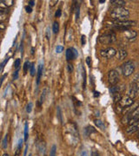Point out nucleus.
Returning a JSON list of instances; mask_svg holds the SVG:
<instances>
[{"label": "nucleus", "mask_w": 139, "mask_h": 156, "mask_svg": "<svg viewBox=\"0 0 139 156\" xmlns=\"http://www.w3.org/2000/svg\"><path fill=\"white\" fill-rule=\"evenodd\" d=\"M47 94H48V88H45L44 90H43V93L41 94V97H40V104H43V102H44V100H45L46 96H47Z\"/></svg>", "instance_id": "nucleus-18"}, {"label": "nucleus", "mask_w": 139, "mask_h": 156, "mask_svg": "<svg viewBox=\"0 0 139 156\" xmlns=\"http://www.w3.org/2000/svg\"><path fill=\"white\" fill-rule=\"evenodd\" d=\"M135 70V64L132 61H127L122 66V72L124 76H130Z\"/></svg>", "instance_id": "nucleus-6"}, {"label": "nucleus", "mask_w": 139, "mask_h": 156, "mask_svg": "<svg viewBox=\"0 0 139 156\" xmlns=\"http://www.w3.org/2000/svg\"><path fill=\"white\" fill-rule=\"evenodd\" d=\"M47 38L50 39V29L47 30Z\"/></svg>", "instance_id": "nucleus-44"}, {"label": "nucleus", "mask_w": 139, "mask_h": 156, "mask_svg": "<svg viewBox=\"0 0 139 156\" xmlns=\"http://www.w3.org/2000/svg\"><path fill=\"white\" fill-rule=\"evenodd\" d=\"M57 117L59 119V121L61 123H63V117H62V113H61V109L59 107H57Z\"/></svg>", "instance_id": "nucleus-24"}, {"label": "nucleus", "mask_w": 139, "mask_h": 156, "mask_svg": "<svg viewBox=\"0 0 139 156\" xmlns=\"http://www.w3.org/2000/svg\"><path fill=\"white\" fill-rule=\"evenodd\" d=\"M28 131H29V126H28V123L25 122V124H24V141H27L28 140Z\"/></svg>", "instance_id": "nucleus-21"}, {"label": "nucleus", "mask_w": 139, "mask_h": 156, "mask_svg": "<svg viewBox=\"0 0 139 156\" xmlns=\"http://www.w3.org/2000/svg\"><path fill=\"white\" fill-rule=\"evenodd\" d=\"M110 3L113 5H116V7H124L126 4V2L124 0H112V1H110Z\"/></svg>", "instance_id": "nucleus-14"}, {"label": "nucleus", "mask_w": 139, "mask_h": 156, "mask_svg": "<svg viewBox=\"0 0 139 156\" xmlns=\"http://www.w3.org/2000/svg\"><path fill=\"white\" fill-rule=\"evenodd\" d=\"M122 32H123L124 37L126 39V40L130 41V42L134 41L136 39V37H137V31H135V30H130V29L125 30Z\"/></svg>", "instance_id": "nucleus-9"}, {"label": "nucleus", "mask_w": 139, "mask_h": 156, "mask_svg": "<svg viewBox=\"0 0 139 156\" xmlns=\"http://www.w3.org/2000/svg\"><path fill=\"white\" fill-rule=\"evenodd\" d=\"M100 4H103V3H105V0H101V1H99Z\"/></svg>", "instance_id": "nucleus-47"}, {"label": "nucleus", "mask_w": 139, "mask_h": 156, "mask_svg": "<svg viewBox=\"0 0 139 156\" xmlns=\"http://www.w3.org/2000/svg\"><path fill=\"white\" fill-rule=\"evenodd\" d=\"M22 144H23V140L20 139V140L18 141V150H17V153H18V151L20 150V148L22 147Z\"/></svg>", "instance_id": "nucleus-33"}, {"label": "nucleus", "mask_w": 139, "mask_h": 156, "mask_svg": "<svg viewBox=\"0 0 139 156\" xmlns=\"http://www.w3.org/2000/svg\"><path fill=\"white\" fill-rule=\"evenodd\" d=\"M63 47L62 45H57L56 47V52L57 53H61L63 52Z\"/></svg>", "instance_id": "nucleus-29"}, {"label": "nucleus", "mask_w": 139, "mask_h": 156, "mask_svg": "<svg viewBox=\"0 0 139 156\" xmlns=\"http://www.w3.org/2000/svg\"><path fill=\"white\" fill-rule=\"evenodd\" d=\"M81 155L82 156H87V153H86V151H83V152H82Z\"/></svg>", "instance_id": "nucleus-45"}, {"label": "nucleus", "mask_w": 139, "mask_h": 156, "mask_svg": "<svg viewBox=\"0 0 139 156\" xmlns=\"http://www.w3.org/2000/svg\"><path fill=\"white\" fill-rule=\"evenodd\" d=\"M9 12L7 8L4 7H0V19H4V16H6V14Z\"/></svg>", "instance_id": "nucleus-17"}, {"label": "nucleus", "mask_w": 139, "mask_h": 156, "mask_svg": "<svg viewBox=\"0 0 139 156\" xmlns=\"http://www.w3.org/2000/svg\"><path fill=\"white\" fill-rule=\"evenodd\" d=\"M30 76H35V63H34L30 64Z\"/></svg>", "instance_id": "nucleus-25"}, {"label": "nucleus", "mask_w": 139, "mask_h": 156, "mask_svg": "<svg viewBox=\"0 0 139 156\" xmlns=\"http://www.w3.org/2000/svg\"><path fill=\"white\" fill-rule=\"evenodd\" d=\"M139 120V106L137 108L130 109L129 112H127L122 118V124H132L135 121Z\"/></svg>", "instance_id": "nucleus-1"}, {"label": "nucleus", "mask_w": 139, "mask_h": 156, "mask_svg": "<svg viewBox=\"0 0 139 156\" xmlns=\"http://www.w3.org/2000/svg\"><path fill=\"white\" fill-rule=\"evenodd\" d=\"M3 156H9V154H3Z\"/></svg>", "instance_id": "nucleus-48"}, {"label": "nucleus", "mask_w": 139, "mask_h": 156, "mask_svg": "<svg viewBox=\"0 0 139 156\" xmlns=\"http://www.w3.org/2000/svg\"><path fill=\"white\" fill-rule=\"evenodd\" d=\"M85 43H86V40H85V36H82V44L83 45H84L85 44Z\"/></svg>", "instance_id": "nucleus-39"}, {"label": "nucleus", "mask_w": 139, "mask_h": 156, "mask_svg": "<svg viewBox=\"0 0 139 156\" xmlns=\"http://www.w3.org/2000/svg\"><path fill=\"white\" fill-rule=\"evenodd\" d=\"M86 63H87V64H88L89 66H90V57L86 58Z\"/></svg>", "instance_id": "nucleus-40"}, {"label": "nucleus", "mask_w": 139, "mask_h": 156, "mask_svg": "<svg viewBox=\"0 0 139 156\" xmlns=\"http://www.w3.org/2000/svg\"><path fill=\"white\" fill-rule=\"evenodd\" d=\"M99 96V93L98 92H95V96Z\"/></svg>", "instance_id": "nucleus-46"}, {"label": "nucleus", "mask_w": 139, "mask_h": 156, "mask_svg": "<svg viewBox=\"0 0 139 156\" xmlns=\"http://www.w3.org/2000/svg\"><path fill=\"white\" fill-rule=\"evenodd\" d=\"M28 3H29V6H34L35 5V1H32V0H30Z\"/></svg>", "instance_id": "nucleus-38"}, {"label": "nucleus", "mask_w": 139, "mask_h": 156, "mask_svg": "<svg viewBox=\"0 0 139 156\" xmlns=\"http://www.w3.org/2000/svg\"><path fill=\"white\" fill-rule=\"evenodd\" d=\"M2 146H3V148L4 149L7 148V147H8V135H5V137L4 138V140H3Z\"/></svg>", "instance_id": "nucleus-22"}, {"label": "nucleus", "mask_w": 139, "mask_h": 156, "mask_svg": "<svg viewBox=\"0 0 139 156\" xmlns=\"http://www.w3.org/2000/svg\"><path fill=\"white\" fill-rule=\"evenodd\" d=\"M5 28H6V25H5V24H4V23L0 22V32L4 31V30H5Z\"/></svg>", "instance_id": "nucleus-32"}, {"label": "nucleus", "mask_w": 139, "mask_h": 156, "mask_svg": "<svg viewBox=\"0 0 139 156\" xmlns=\"http://www.w3.org/2000/svg\"><path fill=\"white\" fill-rule=\"evenodd\" d=\"M130 16L129 10L125 9L124 7H116L110 12V18L116 20H124L125 18Z\"/></svg>", "instance_id": "nucleus-2"}, {"label": "nucleus", "mask_w": 139, "mask_h": 156, "mask_svg": "<svg viewBox=\"0 0 139 156\" xmlns=\"http://www.w3.org/2000/svg\"><path fill=\"white\" fill-rule=\"evenodd\" d=\"M136 25H137V22L133 20H116L111 24V27L115 28L116 30H122V31Z\"/></svg>", "instance_id": "nucleus-3"}, {"label": "nucleus", "mask_w": 139, "mask_h": 156, "mask_svg": "<svg viewBox=\"0 0 139 156\" xmlns=\"http://www.w3.org/2000/svg\"><path fill=\"white\" fill-rule=\"evenodd\" d=\"M6 76V75H4V76H3V77L1 78V79H0V86H1V84H2V82H3V80L4 79V77Z\"/></svg>", "instance_id": "nucleus-42"}, {"label": "nucleus", "mask_w": 139, "mask_h": 156, "mask_svg": "<svg viewBox=\"0 0 139 156\" xmlns=\"http://www.w3.org/2000/svg\"><path fill=\"white\" fill-rule=\"evenodd\" d=\"M68 70L70 73H71L73 71V66H72V64H68Z\"/></svg>", "instance_id": "nucleus-37"}, {"label": "nucleus", "mask_w": 139, "mask_h": 156, "mask_svg": "<svg viewBox=\"0 0 139 156\" xmlns=\"http://www.w3.org/2000/svg\"><path fill=\"white\" fill-rule=\"evenodd\" d=\"M116 40V36L114 32L110 31L109 33H104L98 37V41L102 44H110Z\"/></svg>", "instance_id": "nucleus-5"}, {"label": "nucleus", "mask_w": 139, "mask_h": 156, "mask_svg": "<svg viewBox=\"0 0 139 156\" xmlns=\"http://www.w3.org/2000/svg\"><path fill=\"white\" fill-rule=\"evenodd\" d=\"M100 54H101L103 57L107 58V59H110V58H112L113 57L116 55V51L114 48H112V47H108L106 49H102V51H100Z\"/></svg>", "instance_id": "nucleus-8"}, {"label": "nucleus", "mask_w": 139, "mask_h": 156, "mask_svg": "<svg viewBox=\"0 0 139 156\" xmlns=\"http://www.w3.org/2000/svg\"><path fill=\"white\" fill-rule=\"evenodd\" d=\"M95 123L97 126V127H99V129H105V125L104 123V121H102L101 120H96Z\"/></svg>", "instance_id": "nucleus-20"}, {"label": "nucleus", "mask_w": 139, "mask_h": 156, "mask_svg": "<svg viewBox=\"0 0 139 156\" xmlns=\"http://www.w3.org/2000/svg\"><path fill=\"white\" fill-rule=\"evenodd\" d=\"M127 51H124V49H120L118 52H117V59L118 60H124L127 57Z\"/></svg>", "instance_id": "nucleus-15"}, {"label": "nucleus", "mask_w": 139, "mask_h": 156, "mask_svg": "<svg viewBox=\"0 0 139 156\" xmlns=\"http://www.w3.org/2000/svg\"><path fill=\"white\" fill-rule=\"evenodd\" d=\"M25 10L27 13H31L32 12V8L30 6H26L25 7Z\"/></svg>", "instance_id": "nucleus-36"}, {"label": "nucleus", "mask_w": 139, "mask_h": 156, "mask_svg": "<svg viewBox=\"0 0 139 156\" xmlns=\"http://www.w3.org/2000/svg\"><path fill=\"white\" fill-rule=\"evenodd\" d=\"M8 60H9V58H6V59H5L4 62H3L1 64H0V71H2V69L4 68V65L6 64V63L8 62Z\"/></svg>", "instance_id": "nucleus-31"}, {"label": "nucleus", "mask_w": 139, "mask_h": 156, "mask_svg": "<svg viewBox=\"0 0 139 156\" xmlns=\"http://www.w3.org/2000/svg\"><path fill=\"white\" fill-rule=\"evenodd\" d=\"M43 75V64H39L38 69V73H37V85L40 83V80Z\"/></svg>", "instance_id": "nucleus-13"}, {"label": "nucleus", "mask_w": 139, "mask_h": 156, "mask_svg": "<svg viewBox=\"0 0 139 156\" xmlns=\"http://www.w3.org/2000/svg\"><path fill=\"white\" fill-rule=\"evenodd\" d=\"M56 154H57V146L53 145L51 147V152H50V156H56Z\"/></svg>", "instance_id": "nucleus-23"}, {"label": "nucleus", "mask_w": 139, "mask_h": 156, "mask_svg": "<svg viewBox=\"0 0 139 156\" xmlns=\"http://www.w3.org/2000/svg\"><path fill=\"white\" fill-rule=\"evenodd\" d=\"M91 155H92V156H100V154L97 151H93L92 152V154H91Z\"/></svg>", "instance_id": "nucleus-41"}, {"label": "nucleus", "mask_w": 139, "mask_h": 156, "mask_svg": "<svg viewBox=\"0 0 139 156\" xmlns=\"http://www.w3.org/2000/svg\"><path fill=\"white\" fill-rule=\"evenodd\" d=\"M133 103H134V100L130 98L129 96L126 94V96H122L120 101L117 102V105H116V112L124 113L125 108H130Z\"/></svg>", "instance_id": "nucleus-4"}, {"label": "nucleus", "mask_w": 139, "mask_h": 156, "mask_svg": "<svg viewBox=\"0 0 139 156\" xmlns=\"http://www.w3.org/2000/svg\"><path fill=\"white\" fill-rule=\"evenodd\" d=\"M120 91H121V87H119V86H117V85H114L110 88V92L112 94L120 93Z\"/></svg>", "instance_id": "nucleus-16"}, {"label": "nucleus", "mask_w": 139, "mask_h": 156, "mask_svg": "<svg viewBox=\"0 0 139 156\" xmlns=\"http://www.w3.org/2000/svg\"><path fill=\"white\" fill-rule=\"evenodd\" d=\"M137 131H139V120L137 121H135L134 123L130 124L126 129V133H129V135L134 133L136 132H137Z\"/></svg>", "instance_id": "nucleus-11"}, {"label": "nucleus", "mask_w": 139, "mask_h": 156, "mask_svg": "<svg viewBox=\"0 0 139 156\" xmlns=\"http://www.w3.org/2000/svg\"><path fill=\"white\" fill-rule=\"evenodd\" d=\"M31 110H32V103L31 102H29V104H28L26 107V111H27V113H30Z\"/></svg>", "instance_id": "nucleus-30"}, {"label": "nucleus", "mask_w": 139, "mask_h": 156, "mask_svg": "<svg viewBox=\"0 0 139 156\" xmlns=\"http://www.w3.org/2000/svg\"><path fill=\"white\" fill-rule=\"evenodd\" d=\"M58 31H59V24H58L57 22H54L53 25H52V32L53 34H57Z\"/></svg>", "instance_id": "nucleus-19"}, {"label": "nucleus", "mask_w": 139, "mask_h": 156, "mask_svg": "<svg viewBox=\"0 0 139 156\" xmlns=\"http://www.w3.org/2000/svg\"><path fill=\"white\" fill-rule=\"evenodd\" d=\"M79 15H80V8L79 5H77V7L76 8V20L79 19Z\"/></svg>", "instance_id": "nucleus-28"}, {"label": "nucleus", "mask_w": 139, "mask_h": 156, "mask_svg": "<svg viewBox=\"0 0 139 156\" xmlns=\"http://www.w3.org/2000/svg\"><path fill=\"white\" fill-rule=\"evenodd\" d=\"M18 72H19V69H18L15 72H14V74H13V78H14V79H17V78L18 77Z\"/></svg>", "instance_id": "nucleus-35"}, {"label": "nucleus", "mask_w": 139, "mask_h": 156, "mask_svg": "<svg viewBox=\"0 0 139 156\" xmlns=\"http://www.w3.org/2000/svg\"><path fill=\"white\" fill-rule=\"evenodd\" d=\"M20 63H21V60L19 59V58H18V59H16V61L14 62V67L18 69L19 68V66H20Z\"/></svg>", "instance_id": "nucleus-27"}, {"label": "nucleus", "mask_w": 139, "mask_h": 156, "mask_svg": "<svg viewBox=\"0 0 139 156\" xmlns=\"http://www.w3.org/2000/svg\"><path fill=\"white\" fill-rule=\"evenodd\" d=\"M14 4L13 0H0V7H10Z\"/></svg>", "instance_id": "nucleus-12"}, {"label": "nucleus", "mask_w": 139, "mask_h": 156, "mask_svg": "<svg viewBox=\"0 0 139 156\" xmlns=\"http://www.w3.org/2000/svg\"><path fill=\"white\" fill-rule=\"evenodd\" d=\"M27 149H28V145H26V147L24 149V156H26V153H27Z\"/></svg>", "instance_id": "nucleus-43"}, {"label": "nucleus", "mask_w": 139, "mask_h": 156, "mask_svg": "<svg viewBox=\"0 0 139 156\" xmlns=\"http://www.w3.org/2000/svg\"><path fill=\"white\" fill-rule=\"evenodd\" d=\"M118 80H119L118 73L115 69H112V70H110L108 73V82H109V83L111 86L116 85V83L118 82Z\"/></svg>", "instance_id": "nucleus-7"}, {"label": "nucleus", "mask_w": 139, "mask_h": 156, "mask_svg": "<svg viewBox=\"0 0 139 156\" xmlns=\"http://www.w3.org/2000/svg\"><path fill=\"white\" fill-rule=\"evenodd\" d=\"M30 63L28 62V61H26L25 63H24V74H26V72L28 69H30Z\"/></svg>", "instance_id": "nucleus-26"}, {"label": "nucleus", "mask_w": 139, "mask_h": 156, "mask_svg": "<svg viewBox=\"0 0 139 156\" xmlns=\"http://www.w3.org/2000/svg\"><path fill=\"white\" fill-rule=\"evenodd\" d=\"M61 14H62V12H61L60 9H58V10H57V12H56V13H55V16L56 18H59V16H61Z\"/></svg>", "instance_id": "nucleus-34"}, {"label": "nucleus", "mask_w": 139, "mask_h": 156, "mask_svg": "<svg viewBox=\"0 0 139 156\" xmlns=\"http://www.w3.org/2000/svg\"><path fill=\"white\" fill-rule=\"evenodd\" d=\"M28 156H31V154H29V155H28Z\"/></svg>", "instance_id": "nucleus-49"}, {"label": "nucleus", "mask_w": 139, "mask_h": 156, "mask_svg": "<svg viewBox=\"0 0 139 156\" xmlns=\"http://www.w3.org/2000/svg\"><path fill=\"white\" fill-rule=\"evenodd\" d=\"M66 59L68 61H71L74 60L77 55H78V53H77V51L73 47H71V48L67 49L66 51Z\"/></svg>", "instance_id": "nucleus-10"}]
</instances>
